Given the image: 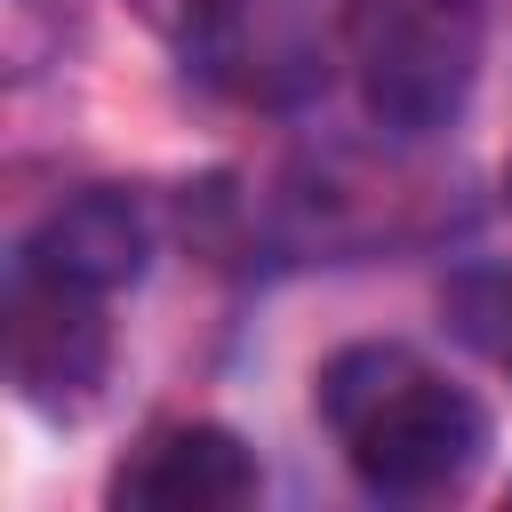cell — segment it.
Segmentation results:
<instances>
[{"mask_svg": "<svg viewBox=\"0 0 512 512\" xmlns=\"http://www.w3.org/2000/svg\"><path fill=\"white\" fill-rule=\"evenodd\" d=\"M496 352H504V368H512V312H504V344H496Z\"/></svg>", "mask_w": 512, "mask_h": 512, "instance_id": "obj_7", "label": "cell"}, {"mask_svg": "<svg viewBox=\"0 0 512 512\" xmlns=\"http://www.w3.org/2000/svg\"><path fill=\"white\" fill-rule=\"evenodd\" d=\"M104 496L128 504V512H240V504L264 496V472H256V456H248L240 432L192 416V424L144 432L120 456V472H112Z\"/></svg>", "mask_w": 512, "mask_h": 512, "instance_id": "obj_4", "label": "cell"}, {"mask_svg": "<svg viewBox=\"0 0 512 512\" xmlns=\"http://www.w3.org/2000/svg\"><path fill=\"white\" fill-rule=\"evenodd\" d=\"M504 216H512V152H504Z\"/></svg>", "mask_w": 512, "mask_h": 512, "instance_id": "obj_8", "label": "cell"}, {"mask_svg": "<svg viewBox=\"0 0 512 512\" xmlns=\"http://www.w3.org/2000/svg\"><path fill=\"white\" fill-rule=\"evenodd\" d=\"M16 264H32V272H48V280H80V288L112 296V288H128V280L152 264V216H144V200H136V192L88 184V192H72V200H56V208L40 216V232L24 240V256H16Z\"/></svg>", "mask_w": 512, "mask_h": 512, "instance_id": "obj_5", "label": "cell"}, {"mask_svg": "<svg viewBox=\"0 0 512 512\" xmlns=\"http://www.w3.org/2000/svg\"><path fill=\"white\" fill-rule=\"evenodd\" d=\"M168 48H184V56H208V48H224L232 40V24H240V8L248 0H128Z\"/></svg>", "mask_w": 512, "mask_h": 512, "instance_id": "obj_6", "label": "cell"}, {"mask_svg": "<svg viewBox=\"0 0 512 512\" xmlns=\"http://www.w3.org/2000/svg\"><path fill=\"white\" fill-rule=\"evenodd\" d=\"M336 48L360 112L392 136H424L464 112L488 56V8L480 0H344Z\"/></svg>", "mask_w": 512, "mask_h": 512, "instance_id": "obj_2", "label": "cell"}, {"mask_svg": "<svg viewBox=\"0 0 512 512\" xmlns=\"http://www.w3.org/2000/svg\"><path fill=\"white\" fill-rule=\"evenodd\" d=\"M320 416L368 496L424 504L472 480L488 448L480 400L408 344H344L320 368Z\"/></svg>", "mask_w": 512, "mask_h": 512, "instance_id": "obj_1", "label": "cell"}, {"mask_svg": "<svg viewBox=\"0 0 512 512\" xmlns=\"http://www.w3.org/2000/svg\"><path fill=\"white\" fill-rule=\"evenodd\" d=\"M112 376V320L104 296L80 280H48L16 264L8 280V384L40 416H80Z\"/></svg>", "mask_w": 512, "mask_h": 512, "instance_id": "obj_3", "label": "cell"}]
</instances>
